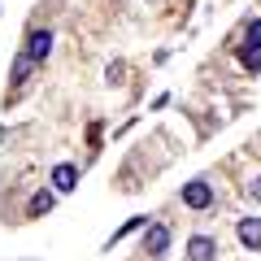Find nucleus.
Returning <instances> with one entry per match:
<instances>
[{
    "mask_svg": "<svg viewBox=\"0 0 261 261\" xmlns=\"http://www.w3.org/2000/svg\"><path fill=\"white\" fill-rule=\"evenodd\" d=\"M240 61H244V70H248V74H261V18L248 22V31H244Z\"/></svg>",
    "mask_w": 261,
    "mask_h": 261,
    "instance_id": "obj_1",
    "label": "nucleus"
},
{
    "mask_svg": "<svg viewBox=\"0 0 261 261\" xmlns=\"http://www.w3.org/2000/svg\"><path fill=\"white\" fill-rule=\"evenodd\" d=\"M170 240H174L170 222H148V226H144V244H140V252L161 257V252H170Z\"/></svg>",
    "mask_w": 261,
    "mask_h": 261,
    "instance_id": "obj_2",
    "label": "nucleus"
},
{
    "mask_svg": "<svg viewBox=\"0 0 261 261\" xmlns=\"http://www.w3.org/2000/svg\"><path fill=\"white\" fill-rule=\"evenodd\" d=\"M178 200H183L187 209H209L214 205V183H209V178H192V183H183Z\"/></svg>",
    "mask_w": 261,
    "mask_h": 261,
    "instance_id": "obj_3",
    "label": "nucleus"
},
{
    "mask_svg": "<svg viewBox=\"0 0 261 261\" xmlns=\"http://www.w3.org/2000/svg\"><path fill=\"white\" fill-rule=\"evenodd\" d=\"M235 235H240V244H244L248 252H261V218H240Z\"/></svg>",
    "mask_w": 261,
    "mask_h": 261,
    "instance_id": "obj_4",
    "label": "nucleus"
},
{
    "mask_svg": "<svg viewBox=\"0 0 261 261\" xmlns=\"http://www.w3.org/2000/svg\"><path fill=\"white\" fill-rule=\"evenodd\" d=\"M214 252H218L214 235H192L187 240V261H214Z\"/></svg>",
    "mask_w": 261,
    "mask_h": 261,
    "instance_id": "obj_5",
    "label": "nucleus"
},
{
    "mask_svg": "<svg viewBox=\"0 0 261 261\" xmlns=\"http://www.w3.org/2000/svg\"><path fill=\"white\" fill-rule=\"evenodd\" d=\"M27 53H31V61H48V53H53V31H31L27 35Z\"/></svg>",
    "mask_w": 261,
    "mask_h": 261,
    "instance_id": "obj_6",
    "label": "nucleus"
},
{
    "mask_svg": "<svg viewBox=\"0 0 261 261\" xmlns=\"http://www.w3.org/2000/svg\"><path fill=\"white\" fill-rule=\"evenodd\" d=\"M74 187H79V166H70V161L53 166V192H74Z\"/></svg>",
    "mask_w": 261,
    "mask_h": 261,
    "instance_id": "obj_7",
    "label": "nucleus"
},
{
    "mask_svg": "<svg viewBox=\"0 0 261 261\" xmlns=\"http://www.w3.org/2000/svg\"><path fill=\"white\" fill-rule=\"evenodd\" d=\"M57 205V192H48V187H39L35 196H31V205H27V218H44L48 209Z\"/></svg>",
    "mask_w": 261,
    "mask_h": 261,
    "instance_id": "obj_8",
    "label": "nucleus"
},
{
    "mask_svg": "<svg viewBox=\"0 0 261 261\" xmlns=\"http://www.w3.org/2000/svg\"><path fill=\"white\" fill-rule=\"evenodd\" d=\"M140 226H148V214H135V218H126V222H122L118 231L109 235V244H105V248H113V244H122V240H126L130 231H140Z\"/></svg>",
    "mask_w": 261,
    "mask_h": 261,
    "instance_id": "obj_9",
    "label": "nucleus"
},
{
    "mask_svg": "<svg viewBox=\"0 0 261 261\" xmlns=\"http://www.w3.org/2000/svg\"><path fill=\"white\" fill-rule=\"evenodd\" d=\"M31 70H35V61H31V53H22L18 61H13V87H22L31 79Z\"/></svg>",
    "mask_w": 261,
    "mask_h": 261,
    "instance_id": "obj_10",
    "label": "nucleus"
},
{
    "mask_svg": "<svg viewBox=\"0 0 261 261\" xmlns=\"http://www.w3.org/2000/svg\"><path fill=\"white\" fill-rule=\"evenodd\" d=\"M105 74H109V83H122V74H126V65H122V61H113L109 70H105Z\"/></svg>",
    "mask_w": 261,
    "mask_h": 261,
    "instance_id": "obj_11",
    "label": "nucleus"
},
{
    "mask_svg": "<svg viewBox=\"0 0 261 261\" xmlns=\"http://www.w3.org/2000/svg\"><path fill=\"white\" fill-rule=\"evenodd\" d=\"M248 200H257V205H261V174L248 183Z\"/></svg>",
    "mask_w": 261,
    "mask_h": 261,
    "instance_id": "obj_12",
    "label": "nucleus"
}]
</instances>
